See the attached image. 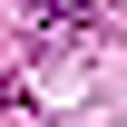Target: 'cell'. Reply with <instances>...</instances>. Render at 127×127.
<instances>
[{
  "label": "cell",
  "mask_w": 127,
  "mask_h": 127,
  "mask_svg": "<svg viewBox=\"0 0 127 127\" xmlns=\"http://www.w3.org/2000/svg\"><path fill=\"white\" fill-rule=\"evenodd\" d=\"M0 117H10V78H0Z\"/></svg>",
  "instance_id": "7a4b0ae2"
},
{
  "label": "cell",
  "mask_w": 127,
  "mask_h": 127,
  "mask_svg": "<svg viewBox=\"0 0 127 127\" xmlns=\"http://www.w3.org/2000/svg\"><path fill=\"white\" fill-rule=\"evenodd\" d=\"M30 10H49V20H78V10H88V0H30Z\"/></svg>",
  "instance_id": "6da1fadb"
}]
</instances>
